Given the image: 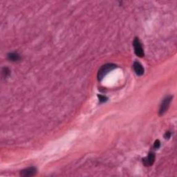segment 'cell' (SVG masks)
Masks as SVG:
<instances>
[{
	"label": "cell",
	"instance_id": "cell-1",
	"mask_svg": "<svg viewBox=\"0 0 177 177\" xmlns=\"http://www.w3.org/2000/svg\"><path fill=\"white\" fill-rule=\"evenodd\" d=\"M117 68V65L112 63H108L104 65L100 68L98 73V80H102L105 75L109 74V72Z\"/></svg>",
	"mask_w": 177,
	"mask_h": 177
},
{
	"label": "cell",
	"instance_id": "cell-2",
	"mask_svg": "<svg viewBox=\"0 0 177 177\" xmlns=\"http://www.w3.org/2000/svg\"><path fill=\"white\" fill-rule=\"evenodd\" d=\"M133 47H134V52L136 56L138 57H143L145 56L144 51L140 40H139V38H138V37H136L134 40H133Z\"/></svg>",
	"mask_w": 177,
	"mask_h": 177
},
{
	"label": "cell",
	"instance_id": "cell-3",
	"mask_svg": "<svg viewBox=\"0 0 177 177\" xmlns=\"http://www.w3.org/2000/svg\"><path fill=\"white\" fill-rule=\"evenodd\" d=\"M172 100V95H168V96H167L163 100H162V102L161 104L160 109H159V113H158L159 115L160 116L163 115L167 111Z\"/></svg>",
	"mask_w": 177,
	"mask_h": 177
},
{
	"label": "cell",
	"instance_id": "cell-4",
	"mask_svg": "<svg viewBox=\"0 0 177 177\" xmlns=\"http://www.w3.org/2000/svg\"><path fill=\"white\" fill-rule=\"evenodd\" d=\"M37 169L34 167H30L22 170L20 172V176L23 177H29L33 176L36 175Z\"/></svg>",
	"mask_w": 177,
	"mask_h": 177
},
{
	"label": "cell",
	"instance_id": "cell-5",
	"mask_svg": "<svg viewBox=\"0 0 177 177\" xmlns=\"http://www.w3.org/2000/svg\"><path fill=\"white\" fill-rule=\"evenodd\" d=\"M155 161V154L153 152H150L146 158L143 159V162L145 166H152Z\"/></svg>",
	"mask_w": 177,
	"mask_h": 177
},
{
	"label": "cell",
	"instance_id": "cell-6",
	"mask_svg": "<svg viewBox=\"0 0 177 177\" xmlns=\"http://www.w3.org/2000/svg\"><path fill=\"white\" fill-rule=\"evenodd\" d=\"M133 70H134L136 74L138 75V76H141V75H143L144 74V72H145L144 68L140 62H135L134 63H133Z\"/></svg>",
	"mask_w": 177,
	"mask_h": 177
},
{
	"label": "cell",
	"instance_id": "cell-7",
	"mask_svg": "<svg viewBox=\"0 0 177 177\" xmlns=\"http://www.w3.org/2000/svg\"><path fill=\"white\" fill-rule=\"evenodd\" d=\"M8 59L10 61H12V62H17V61H19L20 60V56L17 53H9L8 54Z\"/></svg>",
	"mask_w": 177,
	"mask_h": 177
},
{
	"label": "cell",
	"instance_id": "cell-8",
	"mask_svg": "<svg viewBox=\"0 0 177 177\" xmlns=\"http://www.w3.org/2000/svg\"><path fill=\"white\" fill-rule=\"evenodd\" d=\"M10 74H11V71H10L9 69H8V67L3 68V69H2L3 76H4V78H7L8 76H9Z\"/></svg>",
	"mask_w": 177,
	"mask_h": 177
},
{
	"label": "cell",
	"instance_id": "cell-9",
	"mask_svg": "<svg viewBox=\"0 0 177 177\" xmlns=\"http://www.w3.org/2000/svg\"><path fill=\"white\" fill-rule=\"evenodd\" d=\"M98 98H99V101H100V103H105L107 101V98L106 96H104V95H98Z\"/></svg>",
	"mask_w": 177,
	"mask_h": 177
},
{
	"label": "cell",
	"instance_id": "cell-10",
	"mask_svg": "<svg viewBox=\"0 0 177 177\" xmlns=\"http://www.w3.org/2000/svg\"><path fill=\"white\" fill-rule=\"evenodd\" d=\"M160 147H161L160 141H159V140H156L154 142V147L155 149H158Z\"/></svg>",
	"mask_w": 177,
	"mask_h": 177
},
{
	"label": "cell",
	"instance_id": "cell-11",
	"mask_svg": "<svg viewBox=\"0 0 177 177\" xmlns=\"http://www.w3.org/2000/svg\"><path fill=\"white\" fill-rule=\"evenodd\" d=\"M171 136H172V133H171L170 132H165V133L164 134V138L165 139H170V137H171Z\"/></svg>",
	"mask_w": 177,
	"mask_h": 177
}]
</instances>
